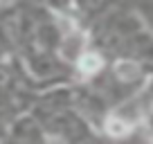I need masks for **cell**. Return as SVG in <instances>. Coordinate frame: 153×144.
<instances>
[{"label": "cell", "instance_id": "1", "mask_svg": "<svg viewBox=\"0 0 153 144\" xmlns=\"http://www.w3.org/2000/svg\"><path fill=\"white\" fill-rule=\"evenodd\" d=\"M101 65H104V61H101V56L97 52H86L81 56V61H79V68H81L83 74H97L101 70Z\"/></svg>", "mask_w": 153, "mask_h": 144}, {"label": "cell", "instance_id": "2", "mask_svg": "<svg viewBox=\"0 0 153 144\" xmlns=\"http://www.w3.org/2000/svg\"><path fill=\"white\" fill-rule=\"evenodd\" d=\"M115 72H117V77L124 79V81H133V79H137L140 68L135 65L133 61H120L115 65Z\"/></svg>", "mask_w": 153, "mask_h": 144}, {"label": "cell", "instance_id": "3", "mask_svg": "<svg viewBox=\"0 0 153 144\" xmlns=\"http://www.w3.org/2000/svg\"><path fill=\"white\" fill-rule=\"evenodd\" d=\"M106 131H108L110 135H115V137H122V135H126L131 131L128 122L122 120V117H110L108 122H106Z\"/></svg>", "mask_w": 153, "mask_h": 144}]
</instances>
